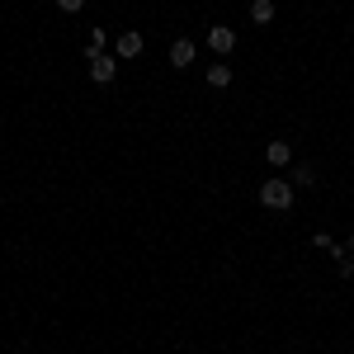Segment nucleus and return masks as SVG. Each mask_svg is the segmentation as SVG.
Instances as JSON below:
<instances>
[{
	"mask_svg": "<svg viewBox=\"0 0 354 354\" xmlns=\"http://www.w3.org/2000/svg\"><path fill=\"white\" fill-rule=\"evenodd\" d=\"M260 203L274 213H288L293 208V180H265L260 185Z\"/></svg>",
	"mask_w": 354,
	"mask_h": 354,
	"instance_id": "obj_1",
	"label": "nucleus"
},
{
	"mask_svg": "<svg viewBox=\"0 0 354 354\" xmlns=\"http://www.w3.org/2000/svg\"><path fill=\"white\" fill-rule=\"evenodd\" d=\"M142 48H147V38H142L137 28H123V33L113 38V57H118V62H133V57H142Z\"/></svg>",
	"mask_w": 354,
	"mask_h": 354,
	"instance_id": "obj_2",
	"label": "nucleus"
},
{
	"mask_svg": "<svg viewBox=\"0 0 354 354\" xmlns=\"http://www.w3.org/2000/svg\"><path fill=\"white\" fill-rule=\"evenodd\" d=\"M113 76H118V57L113 53H95L90 57V81L95 85H109Z\"/></svg>",
	"mask_w": 354,
	"mask_h": 354,
	"instance_id": "obj_3",
	"label": "nucleus"
},
{
	"mask_svg": "<svg viewBox=\"0 0 354 354\" xmlns=\"http://www.w3.org/2000/svg\"><path fill=\"white\" fill-rule=\"evenodd\" d=\"M208 48H213L218 57H227L232 48H236V28H227V24H213V28H208Z\"/></svg>",
	"mask_w": 354,
	"mask_h": 354,
	"instance_id": "obj_4",
	"label": "nucleus"
},
{
	"mask_svg": "<svg viewBox=\"0 0 354 354\" xmlns=\"http://www.w3.org/2000/svg\"><path fill=\"white\" fill-rule=\"evenodd\" d=\"M170 66H175V71L194 66V38H175V43H170Z\"/></svg>",
	"mask_w": 354,
	"mask_h": 354,
	"instance_id": "obj_5",
	"label": "nucleus"
},
{
	"mask_svg": "<svg viewBox=\"0 0 354 354\" xmlns=\"http://www.w3.org/2000/svg\"><path fill=\"white\" fill-rule=\"evenodd\" d=\"M265 161L283 170V165L293 161V147H288V142H270V147H265Z\"/></svg>",
	"mask_w": 354,
	"mask_h": 354,
	"instance_id": "obj_6",
	"label": "nucleus"
},
{
	"mask_svg": "<svg viewBox=\"0 0 354 354\" xmlns=\"http://www.w3.org/2000/svg\"><path fill=\"white\" fill-rule=\"evenodd\" d=\"M293 185H302V189H317V165L298 161V165H293Z\"/></svg>",
	"mask_w": 354,
	"mask_h": 354,
	"instance_id": "obj_7",
	"label": "nucleus"
},
{
	"mask_svg": "<svg viewBox=\"0 0 354 354\" xmlns=\"http://www.w3.org/2000/svg\"><path fill=\"white\" fill-rule=\"evenodd\" d=\"M250 19L255 24H274V0H255L250 5Z\"/></svg>",
	"mask_w": 354,
	"mask_h": 354,
	"instance_id": "obj_8",
	"label": "nucleus"
},
{
	"mask_svg": "<svg viewBox=\"0 0 354 354\" xmlns=\"http://www.w3.org/2000/svg\"><path fill=\"white\" fill-rule=\"evenodd\" d=\"M208 85L213 90H227L232 85V66H208Z\"/></svg>",
	"mask_w": 354,
	"mask_h": 354,
	"instance_id": "obj_9",
	"label": "nucleus"
},
{
	"mask_svg": "<svg viewBox=\"0 0 354 354\" xmlns=\"http://www.w3.org/2000/svg\"><path fill=\"white\" fill-rule=\"evenodd\" d=\"M109 48V38L100 33V28H90V43H85V57H95V53H104Z\"/></svg>",
	"mask_w": 354,
	"mask_h": 354,
	"instance_id": "obj_10",
	"label": "nucleus"
},
{
	"mask_svg": "<svg viewBox=\"0 0 354 354\" xmlns=\"http://www.w3.org/2000/svg\"><path fill=\"white\" fill-rule=\"evenodd\" d=\"M335 274H340V279H354V260H350V250H345V255H335Z\"/></svg>",
	"mask_w": 354,
	"mask_h": 354,
	"instance_id": "obj_11",
	"label": "nucleus"
},
{
	"mask_svg": "<svg viewBox=\"0 0 354 354\" xmlns=\"http://www.w3.org/2000/svg\"><path fill=\"white\" fill-rule=\"evenodd\" d=\"M312 245H317V250H340V245H335V241H330V236H326V232H317V236H312Z\"/></svg>",
	"mask_w": 354,
	"mask_h": 354,
	"instance_id": "obj_12",
	"label": "nucleus"
},
{
	"mask_svg": "<svg viewBox=\"0 0 354 354\" xmlns=\"http://www.w3.org/2000/svg\"><path fill=\"white\" fill-rule=\"evenodd\" d=\"M81 5H85V0H57V10H62V15H76Z\"/></svg>",
	"mask_w": 354,
	"mask_h": 354,
	"instance_id": "obj_13",
	"label": "nucleus"
},
{
	"mask_svg": "<svg viewBox=\"0 0 354 354\" xmlns=\"http://www.w3.org/2000/svg\"><path fill=\"white\" fill-rule=\"evenodd\" d=\"M345 250H350V255H354V232H350V241H345Z\"/></svg>",
	"mask_w": 354,
	"mask_h": 354,
	"instance_id": "obj_14",
	"label": "nucleus"
}]
</instances>
